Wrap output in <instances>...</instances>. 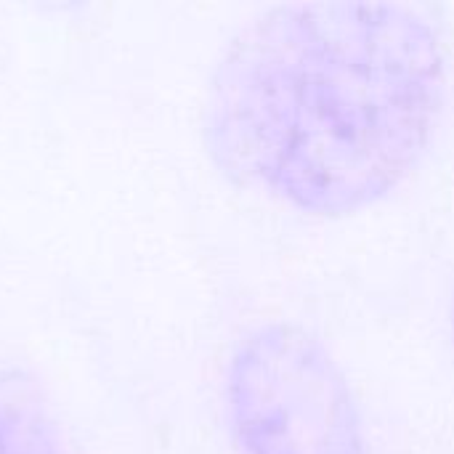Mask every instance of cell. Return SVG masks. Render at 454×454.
<instances>
[{
	"instance_id": "6da1fadb",
	"label": "cell",
	"mask_w": 454,
	"mask_h": 454,
	"mask_svg": "<svg viewBox=\"0 0 454 454\" xmlns=\"http://www.w3.org/2000/svg\"><path fill=\"white\" fill-rule=\"evenodd\" d=\"M447 96L434 19L396 0H298L226 43L202 133L234 181L295 210L346 215L396 189L426 154Z\"/></svg>"
},
{
	"instance_id": "7a4b0ae2",
	"label": "cell",
	"mask_w": 454,
	"mask_h": 454,
	"mask_svg": "<svg viewBox=\"0 0 454 454\" xmlns=\"http://www.w3.org/2000/svg\"><path fill=\"white\" fill-rule=\"evenodd\" d=\"M239 454H367L359 407L333 351L306 327L261 325L226 367Z\"/></svg>"
},
{
	"instance_id": "3957f363",
	"label": "cell",
	"mask_w": 454,
	"mask_h": 454,
	"mask_svg": "<svg viewBox=\"0 0 454 454\" xmlns=\"http://www.w3.org/2000/svg\"><path fill=\"white\" fill-rule=\"evenodd\" d=\"M0 454H69L45 391L19 367L0 370Z\"/></svg>"
},
{
	"instance_id": "277c9868",
	"label": "cell",
	"mask_w": 454,
	"mask_h": 454,
	"mask_svg": "<svg viewBox=\"0 0 454 454\" xmlns=\"http://www.w3.org/2000/svg\"><path fill=\"white\" fill-rule=\"evenodd\" d=\"M452 333H454V301H452Z\"/></svg>"
}]
</instances>
